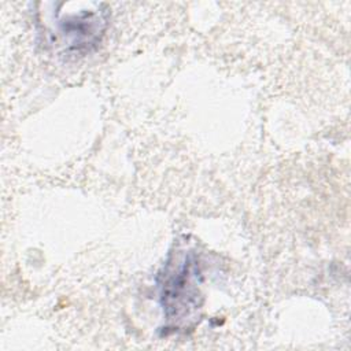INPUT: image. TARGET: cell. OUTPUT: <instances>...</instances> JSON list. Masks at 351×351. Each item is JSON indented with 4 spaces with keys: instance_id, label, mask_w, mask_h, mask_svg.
<instances>
[{
    "instance_id": "7a4b0ae2",
    "label": "cell",
    "mask_w": 351,
    "mask_h": 351,
    "mask_svg": "<svg viewBox=\"0 0 351 351\" xmlns=\"http://www.w3.org/2000/svg\"><path fill=\"white\" fill-rule=\"evenodd\" d=\"M107 14L97 10L58 11L56 30L52 33L53 43H58L69 52L89 51L95 47L106 29Z\"/></svg>"
},
{
    "instance_id": "6da1fadb",
    "label": "cell",
    "mask_w": 351,
    "mask_h": 351,
    "mask_svg": "<svg viewBox=\"0 0 351 351\" xmlns=\"http://www.w3.org/2000/svg\"><path fill=\"white\" fill-rule=\"evenodd\" d=\"M202 270L192 251L170 255L158 276L165 333H185L200 321Z\"/></svg>"
}]
</instances>
